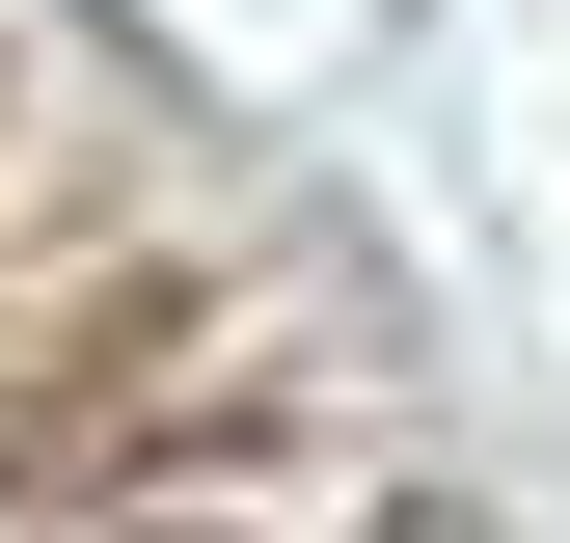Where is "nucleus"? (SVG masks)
<instances>
[{
    "label": "nucleus",
    "instance_id": "nucleus-1",
    "mask_svg": "<svg viewBox=\"0 0 570 543\" xmlns=\"http://www.w3.org/2000/svg\"><path fill=\"white\" fill-rule=\"evenodd\" d=\"M82 543H218V516H82Z\"/></svg>",
    "mask_w": 570,
    "mask_h": 543
},
{
    "label": "nucleus",
    "instance_id": "nucleus-2",
    "mask_svg": "<svg viewBox=\"0 0 570 543\" xmlns=\"http://www.w3.org/2000/svg\"><path fill=\"white\" fill-rule=\"evenodd\" d=\"M0 109H28V82H0Z\"/></svg>",
    "mask_w": 570,
    "mask_h": 543
}]
</instances>
